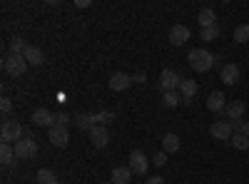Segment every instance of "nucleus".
I'll return each instance as SVG.
<instances>
[{
    "label": "nucleus",
    "instance_id": "nucleus-1",
    "mask_svg": "<svg viewBox=\"0 0 249 184\" xmlns=\"http://www.w3.org/2000/svg\"><path fill=\"white\" fill-rule=\"evenodd\" d=\"M187 60H190V67L195 70V72H210L212 67H214V55L210 52V50H204V48H195V50H190V55H187Z\"/></svg>",
    "mask_w": 249,
    "mask_h": 184
},
{
    "label": "nucleus",
    "instance_id": "nucleus-2",
    "mask_svg": "<svg viewBox=\"0 0 249 184\" xmlns=\"http://www.w3.org/2000/svg\"><path fill=\"white\" fill-rule=\"evenodd\" d=\"M25 134L23 125H20L18 119H5L3 127H0V139H3V145H13V142H20V137Z\"/></svg>",
    "mask_w": 249,
    "mask_h": 184
},
{
    "label": "nucleus",
    "instance_id": "nucleus-3",
    "mask_svg": "<svg viewBox=\"0 0 249 184\" xmlns=\"http://www.w3.org/2000/svg\"><path fill=\"white\" fill-rule=\"evenodd\" d=\"M3 70L10 75V77H18V75H23L28 70V60L23 55H8L3 60Z\"/></svg>",
    "mask_w": 249,
    "mask_h": 184
},
{
    "label": "nucleus",
    "instance_id": "nucleus-4",
    "mask_svg": "<svg viewBox=\"0 0 249 184\" xmlns=\"http://www.w3.org/2000/svg\"><path fill=\"white\" fill-rule=\"evenodd\" d=\"M127 167L132 169V174H147L150 159H147V154H144L142 150H135V152L130 154V165H127Z\"/></svg>",
    "mask_w": 249,
    "mask_h": 184
},
{
    "label": "nucleus",
    "instance_id": "nucleus-5",
    "mask_svg": "<svg viewBox=\"0 0 249 184\" xmlns=\"http://www.w3.org/2000/svg\"><path fill=\"white\" fill-rule=\"evenodd\" d=\"M179 83H182V77H179L175 70H162V75H160V87H162V92H177V90H179Z\"/></svg>",
    "mask_w": 249,
    "mask_h": 184
},
{
    "label": "nucleus",
    "instance_id": "nucleus-6",
    "mask_svg": "<svg viewBox=\"0 0 249 184\" xmlns=\"http://www.w3.org/2000/svg\"><path fill=\"white\" fill-rule=\"evenodd\" d=\"M35 154H37V142H35V139L25 137V139L15 142V157H18V159H30V157H35Z\"/></svg>",
    "mask_w": 249,
    "mask_h": 184
},
{
    "label": "nucleus",
    "instance_id": "nucleus-7",
    "mask_svg": "<svg viewBox=\"0 0 249 184\" xmlns=\"http://www.w3.org/2000/svg\"><path fill=\"white\" fill-rule=\"evenodd\" d=\"M88 134H90V142H92V147H95V150H105V147H107V142H110V132H107V127H105V125H95Z\"/></svg>",
    "mask_w": 249,
    "mask_h": 184
},
{
    "label": "nucleus",
    "instance_id": "nucleus-8",
    "mask_svg": "<svg viewBox=\"0 0 249 184\" xmlns=\"http://www.w3.org/2000/svg\"><path fill=\"white\" fill-rule=\"evenodd\" d=\"M210 134H212L214 139H224V142H230V139H232V134H234V130H232V122H227V119L214 122V125L210 127Z\"/></svg>",
    "mask_w": 249,
    "mask_h": 184
},
{
    "label": "nucleus",
    "instance_id": "nucleus-9",
    "mask_svg": "<svg viewBox=\"0 0 249 184\" xmlns=\"http://www.w3.org/2000/svg\"><path fill=\"white\" fill-rule=\"evenodd\" d=\"M33 125H35V127H48V130H53V127H55V115H53L50 110H45V107H37V110L33 112Z\"/></svg>",
    "mask_w": 249,
    "mask_h": 184
},
{
    "label": "nucleus",
    "instance_id": "nucleus-10",
    "mask_svg": "<svg viewBox=\"0 0 249 184\" xmlns=\"http://www.w3.org/2000/svg\"><path fill=\"white\" fill-rule=\"evenodd\" d=\"M48 139H50L53 147H65L68 142H70V132H68V127L55 125L53 130H48Z\"/></svg>",
    "mask_w": 249,
    "mask_h": 184
},
{
    "label": "nucleus",
    "instance_id": "nucleus-11",
    "mask_svg": "<svg viewBox=\"0 0 249 184\" xmlns=\"http://www.w3.org/2000/svg\"><path fill=\"white\" fill-rule=\"evenodd\" d=\"M110 90L112 92H124V90H127L130 85H132V77L127 75V72H115L112 77H110Z\"/></svg>",
    "mask_w": 249,
    "mask_h": 184
},
{
    "label": "nucleus",
    "instance_id": "nucleus-12",
    "mask_svg": "<svg viewBox=\"0 0 249 184\" xmlns=\"http://www.w3.org/2000/svg\"><path fill=\"white\" fill-rule=\"evenodd\" d=\"M219 77H222V83H224V85H237V83H239V65H234V63L222 65Z\"/></svg>",
    "mask_w": 249,
    "mask_h": 184
},
{
    "label": "nucleus",
    "instance_id": "nucleus-13",
    "mask_svg": "<svg viewBox=\"0 0 249 184\" xmlns=\"http://www.w3.org/2000/svg\"><path fill=\"white\" fill-rule=\"evenodd\" d=\"M244 112H247V105H244V102H239V100L230 102V105L224 107L227 122H237V119H242V115H244Z\"/></svg>",
    "mask_w": 249,
    "mask_h": 184
},
{
    "label": "nucleus",
    "instance_id": "nucleus-14",
    "mask_svg": "<svg viewBox=\"0 0 249 184\" xmlns=\"http://www.w3.org/2000/svg\"><path fill=\"white\" fill-rule=\"evenodd\" d=\"M187 40H190V28L187 25H172V30H170V43L172 45H184Z\"/></svg>",
    "mask_w": 249,
    "mask_h": 184
},
{
    "label": "nucleus",
    "instance_id": "nucleus-15",
    "mask_svg": "<svg viewBox=\"0 0 249 184\" xmlns=\"http://www.w3.org/2000/svg\"><path fill=\"white\" fill-rule=\"evenodd\" d=\"M23 57L28 60V65H33V67H40L45 63V52L40 50V48H35V45H28V50L23 52Z\"/></svg>",
    "mask_w": 249,
    "mask_h": 184
},
{
    "label": "nucleus",
    "instance_id": "nucleus-16",
    "mask_svg": "<svg viewBox=\"0 0 249 184\" xmlns=\"http://www.w3.org/2000/svg\"><path fill=\"white\" fill-rule=\"evenodd\" d=\"M224 107H227L224 92H219V90L210 92V97H207V110H210V112H224Z\"/></svg>",
    "mask_w": 249,
    "mask_h": 184
},
{
    "label": "nucleus",
    "instance_id": "nucleus-17",
    "mask_svg": "<svg viewBox=\"0 0 249 184\" xmlns=\"http://www.w3.org/2000/svg\"><path fill=\"white\" fill-rule=\"evenodd\" d=\"M132 182V169L130 167H115L112 169V184H130Z\"/></svg>",
    "mask_w": 249,
    "mask_h": 184
},
{
    "label": "nucleus",
    "instance_id": "nucleus-18",
    "mask_svg": "<svg viewBox=\"0 0 249 184\" xmlns=\"http://www.w3.org/2000/svg\"><path fill=\"white\" fill-rule=\"evenodd\" d=\"M197 23H199L202 28H212V25H217V15H214V10H212V8H202L199 15H197Z\"/></svg>",
    "mask_w": 249,
    "mask_h": 184
},
{
    "label": "nucleus",
    "instance_id": "nucleus-19",
    "mask_svg": "<svg viewBox=\"0 0 249 184\" xmlns=\"http://www.w3.org/2000/svg\"><path fill=\"white\" fill-rule=\"evenodd\" d=\"M177 150H179V137H177L175 132L164 134V137H162V152H167V154H175Z\"/></svg>",
    "mask_w": 249,
    "mask_h": 184
},
{
    "label": "nucleus",
    "instance_id": "nucleus-20",
    "mask_svg": "<svg viewBox=\"0 0 249 184\" xmlns=\"http://www.w3.org/2000/svg\"><path fill=\"white\" fill-rule=\"evenodd\" d=\"M179 95H182V100H192L197 95V83L195 80H182L179 83Z\"/></svg>",
    "mask_w": 249,
    "mask_h": 184
},
{
    "label": "nucleus",
    "instance_id": "nucleus-21",
    "mask_svg": "<svg viewBox=\"0 0 249 184\" xmlns=\"http://www.w3.org/2000/svg\"><path fill=\"white\" fill-rule=\"evenodd\" d=\"M75 127L77 130H82V132H90L92 127H95V119H92V115H75Z\"/></svg>",
    "mask_w": 249,
    "mask_h": 184
},
{
    "label": "nucleus",
    "instance_id": "nucleus-22",
    "mask_svg": "<svg viewBox=\"0 0 249 184\" xmlns=\"http://www.w3.org/2000/svg\"><path fill=\"white\" fill-rule=\"evenodd\" d=\"M18 157H15V147L13 145H0V162L3 165H13Z\"/></svg>",
    "mask_w": 249,
    "mask_h": 184
},
{
    "label": "nucleus",
    "instance_id": "nucleus-23",
    "mask_svg": "<svg viewBox=\"0 0 249 184\" xmlns=\"http://www.w3.org/2000/svg\"><path fill=\"white\" fill-rule=\"evenodd\" d=\"M35 182H37V184H60L50 169H37V174H35Z\"/></svg>",
    "mask_w": 249,
    "mask_h": 184
},
{
    "label": "nucleus",
    "instance_id": "nucleus-24",
    "mask_svg": "<svg viewBox=\"0 0 249 184\" xmlns=\"http://www.w3.org/2000/svg\"><path fill=\"white\" fill-rule=\"evenodd\" d=\"M182 102V95L179 92H162V105L164 107H177Z\"/></svg>",
    "mask_w": 249,
    "mask_h": 184
},
{
    "label": "nucleus",
    "instance_id": "nucleus-25",
    "mask_svg": "<svg viewBox=\"0 0 249 184\" xmlns=\"http://www.w3.org/2000/svg\"><path fill=\"white\" fill-rule=\"evenodd\" d=\"M230 142L234 145V150H242V152H244V150H249V137H247V134H242V132H234Z\"/></svg>",
    "mask_w": 249,
    "mask_h": 184
},
{
    "label": "nucleus",
    "instance_id": "nucleus-26",
    "mask_svg": "<svg viewBox=\"0 0 249 184\" xmlns=\"http://www.w3.org/2000/svg\"><path fill=\"white\" fill-rule=\"evenodd\" d=\"M234 43H237V45L249 43V25H237V28H234Z\"/></svg>",
    "mask_w": 249,
    "mask_h": 184
},
{
    "label": "nucleus",
    "instance_id": "nucleus-27",
    "mask_svg": "<svg viewBox=\"0 0 249 184\" xmlns=\"http://www.w3.org/2000/svg\"><path fill=\"white\" fill-rule=\"evenodd\" d=\"M199 37L204 40V43H214V40L219 37V28H217V25H212V28H202V30H199Z\"/></svg>",
    "mask_w": 249,
    "mask_h": 184
},
{
    "label": "nucleus",
    "instance_id": "nucleus-28",
    "mask_svg": "<svg viewBox=\"0 0 249 184\" xmlns=\"http://www.w3.org/2000/svg\"><path fill=\"white\" fill-rule=\"evenodd\" d=\"M8 48H10V55H23L28 50V45L23 43V37H13L8 43Z\"/></svg>",
    "mask_w": 249,
    "mask_h": 184
},
{
    "label": "nucleus",
    "instance_id": "nucleus-29",
    "mask_svg": "<svg viewBox=\"0 0 249 184\" xmlns=\"http://www.w3.org/2000/svg\"><path fill=\"white\" fill-rule=\"evenodd\" d=\"M92 119H95V125H110V122H115V112H110V110H105V112H95Z\"/></svg>",
    "mask_w": 249,
    "mask_h": 184
},
{
    "label": "nucleus",
    "instance_id": "nucleus-30",
    "mask_svg": "<svg viewBox=\"0 0 249 184\" xmlns=\"http://www.w3.org/2000/svg\"><path fill=\"white\" fill-rule=\"evenodd\" d=\"M70 122H75V119H70V115H65V112L55 115V125H60V127H68Z\"/></svg>",
    "mask_w": 249,
    "mask_h": 184
},
{
    "label": "nucleus",
    "instance_id": "nucleus-31",
    "mask_svg": "<svg viewBox=\"0 0 249 184\" xmlns=\"http://www.w3.org/2000/svg\"><path fill=\"white\" fill-rule=\"evenodd\" d=\"M167 165V152H157L155 154V167H164Z\"/></svg>",
    "mask_w": 249,
    "mask_h": 184
},
{
    "label": "nucleus",
    "instance_id": "nucleus-32",
    "mask_svg": "<svg viewBox=\"0 0 249 184\" xmlns=\"http://www.w3.org/2000/svg\"><path fill=\"white\" fill-rule=\"evenodd\" d=\"M13 110V102L8 100V97H3V100H0V112H3V115H8Z\"/></svg>",
    "mask_w": 249,
    "mask_h": 184
},
{
    "label": "nucleus",
    "instance_id": "nucleus-33",
    "mask_svg": "<svg viewBox=\"0 0 249 184\" xmlns=\"http://www.w3.org/2000/svg\"><path fill=\"white\" fill-rule=\"evenodd\" d=\"M144 184H164V177H147V179H144Z\"/></svg>",
    "mask_w": 249,
    "mask_h": 184
},
{
    "label": "nucleus",
    "instance_id": "nucleus-34",
    "mask_svg": "<svg viewBox=\"0 0 249 184\" xmlns=\"http://www.w3.org/2000/svg\"><path fill=\"white\" fill-rule=\"evenodd\" d=\"M239 132L249 137V119H242V130H239Z\"/></svg>",
    "mask_w": 249,
    "mask_h": 184
},
{
    "label": "nucleus",
    "instance_id": "nucleus-35",
    "mask_svg": "<svg viewBox=\"0 0 249 184\" xmlns=\"http://www.w3.org/2000/svg\"><path fill=\"white\" fill-rule=\"evenodd\" d=\"M132 80H135V83H140V85H142V83H147V77H144V72H137Z\"/></svg>",
    "mask_w": 249,
    "mask_h": 184
},
{
    "label": "nucleus",
    "instance_id": "nucleus-36",
    "mask_svg": "<svg viewBox=\"0 0 249 184\" xmlns=\"http://www.w3.org/2000/svg\"><path fill=\"white\" fill-rule=\"evenodd\" d=\"M75 8H90V0H75Z\"/></svg>",
    "mask_w": 249,
    "mask_h": 184
},
{
    "label": "nucleus",
    "instance_id": "nucleus-37",
    "mask_svg": "<svg viewBox=\"0 0 249 184\" xmlns=\"http://www.w3.org/2000/svg\"><path fill=\"white\" fill-rule=\"evenodd\" d=\"M102 184H112V182H102Z\"/></svg>",
    "mask_w": 249,
    "mask_h": 184
},
{
    "label": "nucleus",
    "instance_id": "nucleus-38",
    "mask_svg": "<svg viewBox=\"0 0 249 184\" xmlns=\"http://www.w3.org/2000/svg\"><path fill=\"white\" fill-rule=\"evenodd\" d=\"M60 184H68V182H60Z\"/></svg>",
    "mask_w": 249,
    "mask_h": 184
},
{
    "label": "nucleus",
    "instance_id": "nucleus-39",
    "mask_svg": "<svg viewBox=\"0 0 249 184\" xmlns=\"http://www.w3.org/2000/svg\"><path fill=\"white\" fill-rule=\"evenodd\" d=\"M247 110H249V107H247Z\"/></svg>",
    "mask_w": 249,
    "mask_h": 184
}]
</instances>
